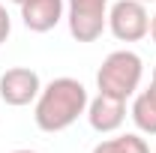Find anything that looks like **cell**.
<instances>
[{"mask_svg":"<svg viewBox=\"0 0 156 153\" xmlns=\"http://www.w3.org/2000/svg\"><path fill=\"white\" fill-rule=\"evenodd\" d=\"M87 102H90L87 87L78 78L60 75L39 90L36 105H33V120L42 132H63L81 114H87Z\"/></svg>","mask_w":156,"mask_h":153,"instance_id":"1","label":"cell"},{"mask_svg":"<svg viewBox=\"0 0 156 153\" xmlns=\"http://www.w3.org/2000/svg\"><path fill=\"white\" fill-rule=\"evenodd\" d=\"M141 75H144L141 57L135 51H129V48H120V51H111L102 60V66L96 72V87H99V93L129 99V96H135Z\"/></svg>","mask_w":156,"mask_h":153,"instance_id":"2","label":"cell"},{"mask_svg":"<svg viewBox=\"0 0 156 153\" xmlns=\"http://www.w3.org/2000/svg\"><path fill=\"white\" fill-rule=\"evenodd\" d=\"M69 33L78 42H96L108 27V0H66Z\"/></svg>","mask_w":156,"mask_h":153,"instance_id":"3","label":"cell"},{"mask_svg":"<svg viewBox=\"0 0 156 153\" xmlns=\"http://www.w3.org/2000/svg\"><path fill=\"white\" fill-rule=\"evenodd\" d=\"M108 30L117 42H138L150 33L147 3L141 0H117L108 9Z\"/></svg>","mask_w":156,"mask_h":153,"instance_id":"4","label":"cell"},{"mask_svg":"<svg viewBox=\"0 0 156 153\" xmlns=\"http://www.w3.org/2000/svg\"><path fill=\"white\" fill-rule=\"evenodd\" d=\"M39 90H42V81L27 66H12L0 75V99L12 108H24V105L36 102Z\"/></svg>","mask_w":156,"mask_h":153,"instance_id":"5","label":"cell"},{"mask_svg":"<svg viewBox=\"0 0 156 153\" xmlns=\"http://www.w3.org/2000/svg\"><path fill=\"white\" fill-rule=\"evenodd\" d=\"M87 120L102 135L117 132L123 126V120H126V99H117V96H108V93H96L87 102Z\"/></svg>","mask_w":156,"mask_h":153,"instance_id":"6","label":"cell"},{"mask_svg":"<svg viewBox=\"0 0 156 153\" xmlns=\"http://www.w3.org/2000/svg\"><path fill=\"white\" fill-rule=\"evenodd\" d=\"M66 12V0H24L21 3V21L30 33H48L54 30Z\"/></svg>","mask_w":156,"mask_h":153,"instance_id":"7","label":"cell"},{"mask_svg":"<svg viewBox=\"0 0 156 153\" xmlns=\"http://www.w3.org/2000/svg\"><path fill=\"white\" fill-rule=\"evenodd\" d=\"M132 120H135L138 132L144 135H156V84L150 81L147 90H141L132 102Z\"/></svg>","mask_w":156,"mask_h":153,"instance_id":"8","label":"cell"},{"mask_svg":"<svg viewBox=\"0 0 156 153\" xmlns=\"http://www.w3.org/2000/svg\"><path fill=\"white\" fill-rule=\"evenodd\" d=\"M93 153H150L147 141L135 132H126V135H114V138H105L99 141Z\"/></svg>","mask_w":156,"mask_h":153,"instance_id":"9","label":"cell"},{"mask_svg":"<svg viewBox=\"0 0 156 153\" xmlns=\"http://www.w3.org/2000/svg\"><path fill=\"white\" fill-rule=\"evenodd\" d=\"M9 33H12V18H9V12H6V6L0 3V45L9 39Z\"/></svg>","mask_w":156,"mask_h":153,"instance_id":"10","label":"cell"},{"mask_svg":"<svg viewBox=\"0 0 156 153\" xmlns=\"http://www.w3.org/2000/svg\"><path fill=\"white\" fill-rule=\"evenodd\" d=\"M150 36H153V42H156V15L150 18Z\"/></svg>","mask_w":156,"mask_h":153,"instance_id":"11","label":"cell"},{"mask_svg":"<svg viewBox=\"0 0 156 153\" xmlns=\"http://www.w3.org/2000/svg\"><path fill=\"white\" fill-rule=\"evenodd\" d=\"M12 153H36V150H27V147H21V150H12Z\"/></svg>","mask_w":156,"mask_h":153,"instance_id":"12","label":"cell"},{"mask_svg":"<svg viewBox=\"0 0 156 153\" xmlns=\"http://www.w3.org/2000/svg\"><path fill=\"white\" fill-rule=\"evenodd\" d=\"M153 84H156V66H153Z\"/></svg>","mask_w":156,"mask_h":153,"instance_id":"13","label":"cell"},{"mask_svg":"<svg viewBox=\"0 0 156 153\" xmlns=\"http://www.w3.org/2000/svg\"><path fill=\"white\" fill-rule=\"evenodd\" d=\"M141 3H156V0H141Z\"/></svg>","mask_w":156,"mask_h":153,"instance_id":"14","label":"cell"},{"mask_svg":"<svg viewBox=\"0 0 156 153\" xmlns=\"http://www.w3.org/2000/svg\"><path fill=\"white\" fill-rule=\"evenodd\" d=\"M12 3H18V6H21V3H24V0H12Z\"/></svg>","mask_w":156,"mask_h":153,"instance_id":"15","label":"cell"}]
</instances>
